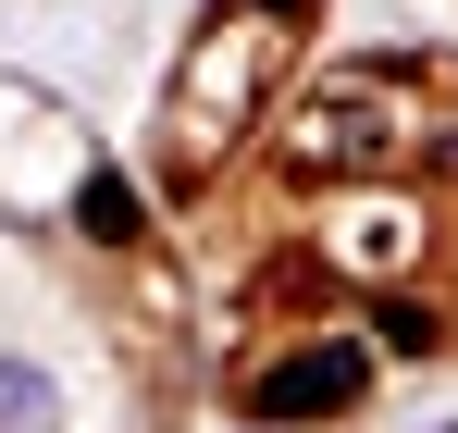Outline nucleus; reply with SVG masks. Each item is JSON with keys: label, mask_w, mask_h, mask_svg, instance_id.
I'll list each match as a JSON object with an SVG mask.
<instances>
[{"label": "nucleus", "mask_w": 458, "mask_h": 433, "mask_svg": "<svg viewBox=\"0 0 458 433\" xmlns=\"http://www.w3.org/2000/svg\"><path fill=\"white\" fill-rule=\"evenodd\" d=\"M360 384H372L360 347H298V360H273L260 384H248V409H260V421H322V409H347Z\"/></svg>", "instance_id": "nucleus-1"}, {"label": "nucleus", "mask_w": 458, "mask_h": 433, "mask_svg": "<svg viewBox=\"0 0 458 433\" xmlns=\"http://www.w3.org/2000/svg\"><path fill=\"white\" fill-rule=\"evenodd\" d=\"M87 235H112V248L137 235V186L124 174H87Z\"/></svg>", "instance_id": "nucleus-2"}, {"label": "nucleus", "mask_w": 458, "mask_h": 433, "mask_svg": "<svg viewBox=\"0 0 458 433\" xmlns=\"http://www.w3.org/2000/svg\"><path fill=\"white\" fill-rule=\"evenodd\" d=\"M25 421H50V371L0 360V433H25Z\"/></svg>", "instance_id": "nucleus-3"}]
</instances>
